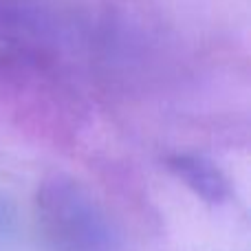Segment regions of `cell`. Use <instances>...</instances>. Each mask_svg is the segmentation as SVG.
Masks as SVG:
<instances>
[{"instance_id": "cell-1", "label": "cell", "mask_w": 251, "mask_h": 251, "mask_svg": "<svg viewBox=\"0 0 251 251\" xmlns=\"http://www.w3.org/2000/svg\"><path fill=\"white\" fill-rule=\"evenodd\" d=\"M170 168L178 178H183L196 194H201L209 203H221L229 194V185L221 174V170L201 156H174L170 161Z\"/></svg>"}]
</instances>
